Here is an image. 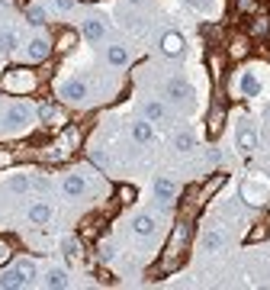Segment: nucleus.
<instances>
[{
	"instance_id": "423d86ee",
	"label": "nucleus",
	"mask_w": 270,
	"mask_h": 290,
	"mask_svg": "<svg viewBox=\"0 0 270 290\" xmlns=\"http://www.w3.org/2000/svg\"><path fill=\"white\" fill-rule=\"evenodd\" d=\"M26 119H29V110H26V106H13V110L7 113V123H10V126H23Z\"/></svg>"
},
{
	"instance_id": "7ed1b4c3",
	"label": "nucleus",
	"mask_w": 270,
	"mask_h": 290,
	"mask_svg": "<svg viewBox=\"0 0 270 290\" xmlns=\"http://www.w3.org/2000/svg\"><path fill=\"white\" fill-rule=\"evenodd\" d=\"M161 48H164L167 55H180V52H183V35H180V32H167L164 42H161Z\"/></svg>"
},
{
	"instance_id": "f3484780",
	"label": "nucleus",
	"mask_w": 270,
	"mask_h": 290,
	"mask_svg": "<svg viewBox=\"0 0 270 290\" xmlns=\"http://www.w3.org/2000/svg\"><path fill=\"white\" fill-rule=\"evenodd\" d=\"M241 90H244V94H257V90H261V84H257L254 75H244V78H241Z\"/></svg>"
},
{
	"instance_id": "2eb2a0df",
	"label": "nucleus",
	"mask_w": 270,
	"mask_h": 290,
	"mask_svg": "<svg viewBox=\"0 0 270 290\" xmlns=\"http://www.w3.org/2000/svg\"><path fill=\"white\" fill-rule=\"evenodd\" d=\"M7 187L13 190V193H26V190H29V177H23V174H20V177H10Z\"/></svg>"
},
{
	"instance_id": "aec40b11",
	"label": "nucleus",
	"mask_w": 270,
	"mask_h": 290,
	"mask_svg": "<svg viewBox=\"0 0 270 290\" xmlns=\"http://www.w3.org/2000/svg\"><path fill=\"white\" fill-rule=\"evenodd\" d=\"M106 58H109V62H113V65H122V62H126V48L113 45V48H109V52H106Z\"/></svg>"
},
{
	"instance_id": "20e7f679",
	"label": "nucleus",
	"mask_w": 270,
	"mask_h": 290,
	"mask_svg": "<svg viewBox=\"0 0 270 290\" xmlns=\"http://www.w3.org/2000/svg\"><path fill=\"white\" fill-rule=\"evenodd\" d=\"M170 97H174V100L177 103H183V100H190V97H193V87H190V84H183V81H170Z\"/></svg>"
},
{
	"instance_id": "f03ea898",
	"label": "nucleus",
	"mask_w": 270,
	"mask_h": 290,
	"mask_svg": "<svg viewBox=\"0 0 270 290\" xmlns=\"http://www.w3.org/2000/svg\"><path fill=\"white\" fill-rule=\"evenodd\" d=\"M61 97H68V100H81V97H87V84H84V81H68L65 87H61Z\"/></svg>"
},
{
	"instance_id": "dca6fc26",
	"label": "nucleus",
	"mask_w": 270,
	"mask_h": 290,
	"mask_svg": "<svg viewBox=\"0 0 270 290\" xmlns=\"http://www.w3.org/2000/svg\"><path fill=\"white\" fill-rule=\"evenodd\" d=\"M29 23H32V26H42V23H45V10H42L39 4L29 7Z\"/></svg>"
},
{
	"instance_id": "0eeeda50",
	"label": "nucleus",
	"mask_w": 270,
	"mask_h": 290,
	"mask_svg": "<svg viewBox=\"0 0 270 290\" xmlns=\"http://www.w3.org/2000/svg\"><path fill=\"white\" fill-rule=\"evenodd\" d=\"M84 190H87V184H84L78 174H71V177L65 180V193H71V197H78V193H84Z\"/></svg>"
},
{
	"instance_id": "4468645a",
	"label": "nucleus",
	"mask_w": 270,
	"mask_h": 290,
	"mask_svg": "<svg viewBox=\"0 0 270 290\" xmlns=\"http://www.w3.org/2000/svg\"><path fill=\"white\" fill-rule=\"evenodd\" d=\"M155 193L161 200H170L174 197V184H170V180H155Z\"/></svg>"
},
{
	"instance_id": "f8f14e48",
	"label": "nucleus",
	"mask_w": 270,
	"mask_h": 290,
	"mask_svg": "<svg viewBox=\"0 0 270 290\" xmlns=\"http://www.w3.org/2000/svg\"><path fill=\"white\" fill-rule=\"evenodd\" d=\"M238 145H241L244 152L254 149V132H251V126H241V132H238Z\"/></svg>"
},
{
	"instance_id": "393cba45",
	"label": "nucleus",
	"mask_w": 270,
	"mask_h": 290,
	"mask_svg": "<svg viewBox=\"0 0 270 290\" xmlns=\"http://www.w3.org/2000/svg\"><path fill=\"white\" fill-rule=\"evenodd\" d=\"M187 4H190V7H203V4H206V0H187Z\"/></svg>"
},
{
	"instance_id": "f257e3e1",
	"label": "nucleus",
	"mask_w": 270,
	"mask_h": 290,
	"mask_svg": "<svg viewBox=\"0 0 270 290\" xmlns=\"http://www.w3.org/2000/svg\"><path fill=\"white\" fill-rule=\"evenodd\" d=\"M26 284H29V274L23 271V268H16V271H10V274L0 277V287H26Z\"/></svg>"
},
{
	"instance_id": "412c9836",
	"label": "nucleus",
	"mask_w": 270,
	"mask_h": 290,
	"mask_svg": "<svg viewBox=\"0 0 270 290\" xmlns=\"http://www.w3.org/2000/svg\"><path fill=\"white\" fill-rule=\"evenodd\" d=\"M203 245L206 248H222V235H219V232H206L203 235Z\"/></svg>"
},
{
	"instance_id": "6e6552de",
	"label": "nucleus",
	"mask_w": 270,
	"mask_h": 290,
	"mask_svg": "<svg viewBox=\"0 0 270 290\" xmlns=\"http://www.w3.org/2000/svg\"><path fill=\"white\" fill-rule=\"evenodd\" d=\"M132 229H135V232H139V235H151V229H155V220H151V216H139V220L132 223Z\"/></svg>"
},
{
	"instance_id": "b1692460",
	"label": "nucleus",
	"mask_w": 270,
	"mask_h": 290,
	"mask_svg": "<svg viewBox=\"0 0 270 290\" xmlns=\"http://www.w3.org/2000/svg\"><path fill=\"white\" fill-rule=\"evenodd\" d=\"M58 10H74V0H55Z\"/></svg>"
},
{
	"instance_id": "6ab92c4d",
	"label": "nucleus",
	"mask_w": 270,
	"mask_h": 290,
	"mask_svg": "<svg viewBox=\"0 0 270 290\" xmlns=\"http://www.w3.org/2000/svg\"><path fill=\"white\" fill-rule=\"evenodd\" d=\"M16 32H0V48H7V52H13L16 48Z\"/></svg>"
},
{
	"instance_id": "a211bd4d",
	"label": "nucleus",
	"mask_w": 270,
	"mask_h": 290,
	"mask_svg": "<svg viewBox=\"0 0 270 290\" xmlns=\"http://www.w3.org/2000/svg\"><path fill=\"white\" fill-rule=\"evenodd\" d=\"M164 113H167V110H164L161 103H155V100L145 106V116H148V119H164Z\"/></svg>"
},
{
	"instance_id": "ddd939ff",
	"label": "nucleus",
	"mask_w": 270,
	"mask_h": 290,
	"mask_svg": "<svg viewBox=\"0 0 270 290\" xmlns=\"http://www.w3.org/2000/svg\"><path fill=\"white\" fill-rule=\"evenodd\" d=\"M45 55H48V42L45 39H35L32 48H29V58H32V62H39V58H45Z\"/></svg>"
},
{
	"instance_id": "9b49d317",
	"label": "nucleus",
	"mask_w": 270,
	"mask_h": 290,
	"mask_svg": "<svg viewBox=\"0 0 270 290\" xmlns=\"http://www.w3.org/2000/svg\"><path fill=\"white\" fill-rule=\"evenodd\" d=\"M132 139H135V142H148V139H151V126H148V123H135V126H132Z\"/></svg>"
},
{
	"instance_id": "39448f33",
	"label": "nucleus",
	"mask_w": 270,
	"mask_h": 290,
	"mask_svg": "<svg viewBox=\"0 0 270 290\" xmlns=\"http://www.w3.org/2000/svg\"><path fill=\"white\" fill-rule=\"evenodd\" d=\"M103 23L100 20H87V23H84V35H87V39H103Z\"/></svg>"
},
{
	"instance_id": "1a4fd4ad",
	"label": "nucleus",
	"mask_w": 270,
	"mask_h": 290,
	"mask_svg": "<svg viewBox=\"0 0 270 290\" xmlns=\"http://www.w3.org/2000/svg\"><path fill=\"white\" fill-rule=\"evenodd\" d=\"M48 216H52V210H48L45 203H35V207H29V220H32V223H45Z\"/></svg>"
},
{
	"instance_id": "4be33fe9",
	"label": "nucleus",
	"mask_w": 270,
	"mask_h": 290,
	"mask_svg": "<svg viewBox=\"0 0 270 290\" xmlns=\"http://www.w3.org/2000/svg\"><path fill=\"white\" fill-rule=\"evenodd\" d=\"M177 149L180 152H190L193 149V136H190V132H180V136H177Z\"/></svg>"
},
{
	"instance_id": "9d476101",
	"label": "nucleus",
	"mask_w": 270,
	"mask_h": 290,
	"mask_svg": "<svg viewBox=\"0 0 270 290\" xmlns=\"http://www.w3.org/2000/svg\"><path fill=\"white\" fill-rule=\"evenodd\" d=\"M65 284H68V274L65 271H55L52 268V271L45 274V287H65Z\"/></svg>"
},
{
	"instance_id": "5701e85b",
	"label": "nucleus",
	"mask_w": 270,
	"mask_h": 290,
	"mask_svg": "<svg viewBox=\"0 0 270 290\" xmlns=\"http://www.w3.org/2000/svg\"><path fill=\"white\" fill-rule=\"evenodd\" d=\"M20 268H23V271H26V274H29V277H32V274H35V264H32V261H20Z\"/></svg>"
}]
</instances>
